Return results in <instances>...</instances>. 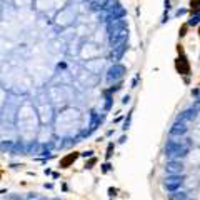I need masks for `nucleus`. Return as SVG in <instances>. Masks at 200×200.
I'll return each instance as SVG.
<instances>
[{"mask_svg": "<svg viewBox=\"0 0 200 200\" xmlns=\"http://www.w3.org/2000/svg\"><path fill=\"white\" fill-rule=\"evenodd\" d=\"M127 38H128V33H127V28L115 30V32H112V33H110V37H108L110 47H112V48H118V47L125 45Z\"/></svg>", "mask_w": 200, "mask_h": 200, "instance_id": "1", "label": "nucleus"}, {"mask_svg": "<svg viewBox=\"0 0 200 200\" xmlns=\"http://www.w3.org/2000/svg\"><path fill=\"white\" fill-rule=\"evenodd\" d=\"M180 183H182V178H168L167 180V187H168L170 190H175L177 187H180Z\"/></svg>", "mask_w": 200, "mask_h": 200, "instance_id": "5", "label": "nucleus"}, {"mask_svg": "<svg viewBox=\"0 0 200 200\" xmlns=\"http://www.w3.org/2000/svg\"><path fill=\"white\" fill-rule=\"evenodd\" d=\"M93 2H100V3H102V2H103V0H93Z\"/></svg>", "mask_w": 200, "mask_h": 200, "instance_id": "9", "label": "nucleus"}, {"mask_svg": "<svg viewBox=\"0 0 200 200\" xmlns=\"http://www.w3.org/2000/svg\"><path fill=\"white\" fill-rule=\"evenodd\" d=\"M187 152V147L185 145H180L178 142H170L168 145H167V153L172 157H178V155H185Z\"/></svg>", "mask_w": 200, "mask_h": 200, "instance_id": "2", "label": "nucleus"}, {"mask_svg": "<svg viewBox=\"0 0 200 200\" xmlns=\"http://www.w3.org/2000/svg\"><path fill=\"white\" fill-rule=\"evenodd\" d=\"M75 158H77V153H70L68 157H65V158L60 162V167H68L72 162H75Z\"/></svg>", "mask_w": 200, "mask_h": 200, "instance_id": "6", "label": "nucleus"}, {"mask_svg": "<svg viewBox=\"0 0 200 200\" xmlns=\"http://www.w3.org/2000/svg\"><path fill=\"white\" fill-rule=\"evenodd\" d=\"M127 72V68L123 65H113L108 68V73H107V78L112 82V80H118L123 77V73Z\"/></svg>", "mask_w": 200, "mask_h": 200, "instance_id": "3", "label": "nucleus"}, {"mask_svg": "<svg viewBox=\"0 0 200 200\" xmlns=\"http://www.w3.org/2000/svg\"><path fill=\"white\" fill-rule=\"evenodd\" d=\"M198 17H193V18L192 20H190V22H188V25H195V23H198Z\"/></svg>", "mask_w": 200, "mask_h": 200, "instance_id": "8", "label": "nucleus"}, {"mask_svg": "<svg viewBox=\"0 0 200 200\" xmlns=\"http://www.w3.org/2000/svg\"><path fill=\"white\" fill-rule=\"evenodd\" d=\"M177 68H178V72L180 73H188V65H187V62H185V58L182 57V62H178L177 63Z\"/></svg>", "mask_w": 200, "mask_h": 200, "instance_id": "7", "label": "nucleus"}, {"mask_svg": "<svg viewBox=\"0 0 200 200\" xmlns=\"http://www.w3.org/2000/svg\"><path fill=\"white\" fill-rule=\"evenodd\" d=\"M183 170H185V167H183V163L180 162V160H172V162L167 165V172H168L170 175H180Z\"/></svg>", "mask_w": 200, "mask_h": 200, "instance_id": "4", "label": "nucleus"}]
</instances>
